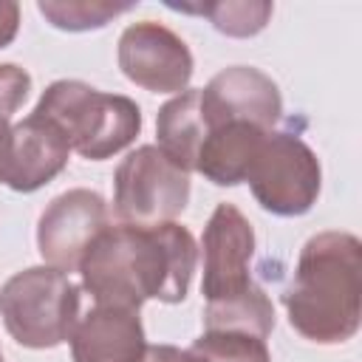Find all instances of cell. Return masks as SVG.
<instances>
[{
	"instance_id": "1",
	"label": "cell",
	"mask_w": 362,
	"mask_h": 362,
	"mask_svg": "<svg viewBox=\"0 0 362 362\" xmlns=\"http://www.w3.org/2000/svg\"><path fill=\"white\" fill-rule=\"evenodd\" d=\"M198 266V246L187 226L116 223L88 246L79 274L96 305L139 311L144 300L181 303Z\"/></svg>"
},
{
	"instance_id": "2",
	"label": "cell",
	"mask_w": 362,
	"mask_h": 362,
	"mask_svg": "<svg viewBox=\"0 0 362 362\" xmlns=\"http://www.w3.org/2000/svg\"><path fill=\"white\" fill-rule=\"evenodd\" d=\"M291 328L317 345L348 342L362 320V243L351 232H320L300 249L283 291Z\"/></svg>"
},
{
	"instance_id": "3",
	"label": "cell",
	"mask_w": 362,
	"mask_h": 362,
	"mask_svg": "<svg viewBox=\"0 0 362 362\" xmlns=\"http://www.w3.org/2000/svg\"><path fill=\"white\" fill-rule=\"evenodd\" d=\"M34 113L51 119L88 161H105L130 147L141 130V110L130 96L102 93L79 79L51 82Z\"/></svg>"
},
{
	"instance_id": "4",
	"label": "cell",
	"mask_w": 362,
	"mask_h": 362,
	"mask_svg": "<svg viewBox=\"0 0 362 362\" xmlns=\"http://www.w3.org/2000/svg\"><path fill=\"white\" fill-rule=\"evenodd\" d=\"M0 317L23 348H57L71 339L79 320V288L59 269L28 266L3 283Z\"/></svg>"
},
{
	"instance_id": "5",
	"label": "cell",
	"mask_w": 362,
	"mask_h": 362,
	"mask_svg": "<svg viewBox=\"0 0 362 362\" xmlns=\"http://www.w3.org/2000/svg\"><path fill=\"white\" fill-rule=\"evenodd\" d=\"M189 173L156 144L130 150L113 173V212L127 226L170 223L187 209Z\"/></svg>"
},
{
	"instance_id": "6",
	"label": "cell",
	"mask_w": 362,
	"mask_h": 362,
	"mask_svg": "<svg viewBox=\"0 0 362 362\" xmlns=\"http://www.w3.org/2000/svg\"><path fill=\"white\" fill-rule=\"evenodd\" d=\"M246 181L266 212L297 218L317 204L322 170L314 150L300 136L269 130L246 173Z\"/></svg>"
},
{
	"instance_id": "7",
	"label": "cell",
	"mask_w": 362,
	"mask_h": 362,
	"mask_svg": "<svg viewBox=\"0 0 362 362\" xmlns=\"http://www.w3.org/2000/svg\"><path fill=\"white\" fill-rule=\"evenodd\" d=\"M201 249H204L201 294L206 297V305L229 303L255 286L249 274V263L255 255V229L235 204L215 206V212L204 226Z\"/></svg>"
},
{
	"instance_id": "8",
	"label": "cell",
	"mask_w": 362,
	"mask_h": 362,
	"mask_svg": "<svg viewBox=\"0 0 362 362\" xmlns=\"http://www.w3.org/2000/svg\"><path fill=\"white\" fill-rule=\"evenodd\" d=\"M116 59L122 74L150 93H181L195 71L187 42L153 20L133 23L122 31Z\"/></svg>"
},
{
	"instance_id": "9",
	"label": "cell",
	"mask_w": 362,
	"mask_h": 362,
	"mask_svg": "<svg viewBox=\"0 0 362 362\" xmlns=\"http://www.w3.org/2000/svg\"><path fill=\"white\" fill-rule=\"evenodd\" d=\"M110 226L107 204L93 189H68L57 195L40 215L37 223V249L45 266L59 272L79 269L88 246L102 229Z\"/></svg>"
},
{
	"instance_id": "10",
	"label": "cell",
	"mask_w": 362,
	"mask_h": 362,
	"mask_svg": "<svg viewBox=\"0 0 362 362\" xmlns=\"http://www.w3.org/2000/svg\"><path fill=\"white\" fill-rule=\"evenodd\" d=\"M71 144L45 116L34 113L8 124L0 136V184L14 192H34L68 167Z\"/></svg>"
},
{
	"instance_id": "11",
	"label": "cell",
	"mask_w": 362,
	"mask_h": 362,
	"mask_svg": "<svg viewBox=\"0 0 362 362\" xmlns=\"http://www.w3.org/2000/svg\"><path fill=\"white\" fill-rule=\"evenodd\" d=\"M201 113L206 130L223 122H246L272 130L283 116V96L272 76L252 65L223 68L201 88Z\"/></svg>"
},
{
	"instance_id": "12",
	"label": "cell",
	"mask_w": 362,
	"mask_h": 362,
	"mask_svg": "<svg viewBox=\"0 0 362 362\" xmlns=\"http://www.w3.org/2000/svg\"><path fill=\"white\" fill-rule=\"evenodd\" d=\"M147 351L139 311L116 305L88 308L71 334L74 362H139Z\"/></svg>"
},
{
	"instance_id": "13",
	"label": "cell",
	"mask_w": 362,
	"mask_h": 362,
	"mask_svg": "<svg viewBox=\"0 0 362 362\" xmlns=\"http://www.w3.org/2000/svg\"><path fill=\"white\" fill-rule=\"evenodd\" d=\"M266 133L269 130L246 124V122L215 124L206 130L192 170L218 187H235V184L246 181V173H249Z\"/></svg>"
},
{
	"instance_id": "14",
	"label": "cell",
	"mask_w": 362,
	"mask_h": 362,
	"mask_svg": "<svg viewBox=\"0 0 362 362\" xmlns=\"http://www.w3.org/2000/svg\"><path fill=\"white\" fill-rule=\"evenodd\" d=\"M158 150L170 156L181 170L192 173L198 147L206 136V122L201 113V88H187L161 105L156 119Z\"/></svg>"
},
{
	"instance_id": "15",
	"label": "cell",
	"mask_w": 362,
	"mask_h": 362,
	"mask_svg": "<svg viewBox=\"0 0 362 362\" xmlns=\"http://www.w3.org/2000/svg\"><path fill=\"white\" fill-rule=\"evenodd\" d=\"M272 328H274V305L257 283L246 294L229 303L206 305L204 311V331H243L266 339Z\"/></svg>"
},
{
	"instance_id": "16",
	"label": "cell",
	"mask_w": 362,
	"mask_h": 362,
	"mask_svg": "<svg viewBox=\"0 0 362 362\" xmlns=\"http://www.w3.org/2000/svg\"><path fill=\"white\" fill-rule=\"evenodd\" d=\"M167 6L187 14H206L212 25L226 37L260 34L274 11L269 0H215V3H167Z\"/></svg>"
},
{
	"instance_id": "17",
	"label": "cell",
	"mask_w": 362,
	"mask_h": 362,
	"mask_svg": "<svg viewBox=\"0 0 362 362\" xmlns=\"http://www.w3.org/2000/svg\"><path fill=\"white\" fill-rule=\"evenodd\" d=\"M40 14L59 31H90L107 25L113 17L133 8V3L113 0H40Z\"/></svg>"
},
{
	"instance_id": "18",
	"label": "cell",
	"mask_w": 362,
	"mask_h": 362,
	"mask_svg": "<svg viewBox=\"0 0 362 362\" xmlns=\"http://www.w3.org/2000/svg\"><path fill=\"white\" fill-rule=\"evenodd\" d=\"M192 351L209 362H272L266 339L243 331H204L192 342Z\"/></svg>"
},
{
	"instance_id": "19",
	"label": "cell",
	"mask_w": 362,
	"mask_h": 362,
	"mask_svg": "<svg viewBox=\"0 0 362 362\" xmlns=\"http://www.w3.org/2000/svg\"><path fill=\"white\" fill-rule=\"evenodd\" d=\"M31 90V76L25 68L14 62L0 65V119H8L11 113L20 110V105L28 99Z\"/></svg>"
},
{
	"instance_id": "20",
	"label": "cell",
	"mask_w": 362,
	"mask_h": 362,
	"mask_svg": "<svg viewBox=\"0 0 362 362\" xmlns=\"http://www.w3.org/2000/svg\"><path fill=\"white\" fill-rule=\"evenodd\" d=\"M20 31V6L14 0H0V48L11 45Z\"/></svg>"
},
{
	"instance_id": "21",
	"label": "cell",
	"mask_w": 362,
	"mask_h": 362,
	"mask_svg": "<svg viewBox=\"0 0 362 362\" xmlns=\"http://www.w3.org/2000/svg\"><path fill=\"white\" fill-rule=\"evenodd\" d=\"M173 354H175V345H147V351L139 362H170Z\"/></svg>"
},
{
	"instance_id": "22",
	"label": "cell",
	"mask_w": 362,
	"mask_h": 362,
	"mask_svg": "<svg viewBox=\"0 0 362 362\" xmlns=\"http://www.w3.org/2000/svg\"><path fill=\"white\" fill-rule=\"evenodd\" d=\"M170 362H209L206 356H201V354H195L192 348H187V351H181V348H175V354H173V359Z\"/></svg>"
},
{
	"instance_id": "23",
	"label": "cell",
	"mask_w": 362,
	"mask_h": 362,
	"mask_svg": "<svg viewBox=\"0 0 362 362\" xmlns=\"http://www.w3.org/2000/svg\"><path fill=\"white\" fill-rule=\"evenodd\" d=\"M8 127V119H0V136H3V130Z\"/></svg>"
},
{
	"instance_id": "24",
	"label": "cell",
	"mask_w": 362,
	"mask_h": 362,
	"mask_svg": "<svg viewBox=\"0 0 362 362\" xmlns=\"http://www.w3.org/2000/svg\"><path fill=\"white\" fill-rule=\"evenodd\" d=\"M0 362H3V354H0Z\"/></svg>"
}]
</instances>
